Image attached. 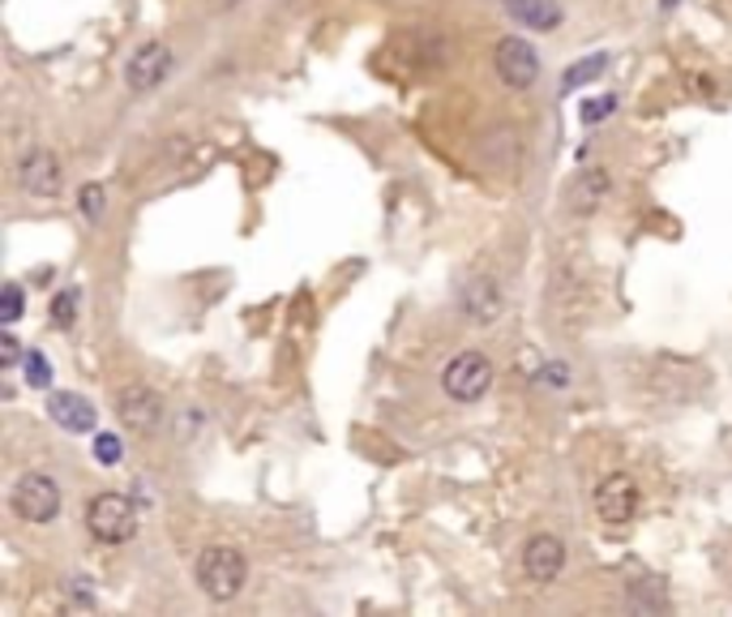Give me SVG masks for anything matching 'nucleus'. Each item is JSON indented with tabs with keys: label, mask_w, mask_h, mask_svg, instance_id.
I'll return each mask as SVG.
<instances>
[{
	"label": "nucleus",
	"mask_w": 732,
	"mask_h": 617,
	"mask_svg": "<svg viewBox=\"0 0 732 617\" xmlns=\"http://www.w3.org/2000/svg\"><path fill=\"white\" fill-rule=\"evenodd\" d=\"M194 579L210 601H236L244 592V583H248V562L232 545H210V549L197 554Z\"/></svg>",
	"instance_id": "obj_1"
},
{
	"label": "nucleus",
	"mask_w": 732,
	"mask_h": 617,
	"mask_svg": "<svg viewBox=\"0 0 732 617\" xmlns=\"http://www.w3.org/2000/svg\"><path fill=\"white\" fill-rule=\"evenodd\" d=\"M86 527L98 545H125L138 536V507L125 493H95L86 502Z\"/></svg>",
	"instance_id": "obj_2"
},
{
	"label": "nucleus",
	"mask_w": 732,
	"mask_h": 617,
	"mask_svg": "<svg viewBox=\"0 0 732 617\" xmlns=\"http://www.w3.org/2000/svg\"><path fill=\"white\" fill-rule=\"evenodd\" d=\"M492 377H497V369H492V360L485 352H458L441 373V391L454 404H476V399H485L492 391Z\"/></svg>",
	"instance_id": "obj_3"
},
{
	"label": "nucleus",
	"mask_w": 732,
	"mask_h": 617,
	"mask_svg": "<svg viewBox=\"0 0 732 617\" xmlns=\"http://www.w3.org/2000/svg\"><path fill=\"white\" fill-rule=\"evenodd\" d=\"M9 507H13L18 519H26V523H51V519L60 514V489H56V480L44 476V472H26V476L13 485Z\"/></svg>",
	"instance_id": "obj_4"
},
{
	"label": "nucleus",
	"mask_w": 732,
	"mask_h": 617,
	"mask_svg": "<svg viewBox=\"0 0 732 617\" xmlns=\"http://www.w3.org/2000/svg\"><path fill=\"white\" fill-rule=\"evenodd\" d=\"M492 69H497V78H501L510 91H527V86H536V78H539V56L527 39L506 35V39L497 44V51H492Z\"/></svg>",
	"instance_id": "obj_5"
},
{
	"label": "nucleus",
	"mask_w": 732,
	"mask_h": 617,
	"mask_svg": "<svg viewBox=\"0 0 732 617\" xmlns=\"http://www.w3.org/2000/svg\"><path fill=\"white\" fill-rule=\"evenodd\" d=\"M176 69V56L167 44H159V39H150L142 48L133 51L129 60H125V86L129 91H138V95H150L154 86H163L167 82V73Z\"/></svg>",
	"instance_id": "obj_6"
},
{
	"label": "nucleus",
	"mask_w": 732,
	"mask_h": 617,
	"mask_svg": "<svg viewBox=\"0 0 732 617\" xmlns=\"http://www.w3.org/2000/svg\"><path fill=\"white\" fill-rule=\"evenodd\" d=\"M163 399H159V391H150L147 382H133V386H125L120 395H116V416H120V424L129 429V433H154L159 424H163Z\"/></svg>",
	"instance_id": "obj_7"
},
{
	"label": "nucleus",
	"mask_w": 732,
	"mask_h": 617,
	"mask_svg": "<svg viewBox=\"0 0 732 617\" xmlns=\"http://www.w3.org/2000/svg\"><path fill=\"white\" fill-rule=\"evenodd\" d=\"M18 185H22L31 198H56V194L65 189V167H60L56 151L35 147V151L22 154V159H18Z\"/></svg>",
	"instance_id": "obj_8"
},
{
	"label": "nucleus",
	"mask_w": 732,
	"mask_h": 617,
	"mask_svg": "<svg viewBox=\"0 0 732 617\" xmlns=\"http://www.w3.org/2000/svg\"><path fill=\"white\" fill-rule=\"evenodd\" d=\"M638 485L635 476H626V472H613V476H604L600 485H595V514L604 519V523H630L638 514Z\"/></svg>",
	"instance_id": "obj_9"
},
{
	"label": "nucleus",
	"mask_w": 732,
	"mask_h": 617,
	"mask_svg": "<svg viewBox=\"0 0 732 617\" xmlns=\"http://www.w3.org/2000/svg\"><path fill=\"white\" fill-rule=\"evenodd\" d=\"M523 570H527L532 583H553V579L566 570V540L553 536V532L532 536L527 549H523Z\"/></svg>",
	"instance_id": "obj_10"
},
{
	"label": "nucleus",
	"mask_w": 732,
	"mask_h": 617,
	"mask_svg": "<svg viewBox=\"0 0 732 617\" xmlns=\"http://www.w3.org/2000/svg\"><path fill=\"white\" fill-rule=\"evenodd\" d=\"M458 308H463V317L467 322H497L501 317V308H506V296H501V288L488 279V275H476V279H467L463 283V296H458Z\"/></svg>",
	"instance_id": "obj_11"
},
{
	"label": "nucleus",
	"mask_w": 732,
	"mask_h": 617,
	"mask_svg": "<svg viewBox=\"0 0 732 617\" xmlns=\"http://www.w3.org/2000/svg\"><path fill=\"white\" fill-rule=\"evenodd\" d=\"M48 416L65 429V433H91L98 424V411L86 395L78 391H56L48 399Z\"/></svg>",
	"instance_id": "obj_12"
},
{
	"label": "nucleus",
	"mask_w": 732,
	"mask_h": 617,
	"mask_svg": "<svg viewBox=\"0 0 732 617\" xmlns=\"http://www.w3.org/2000/svg\"><path fill=\"white\" fill-rule=\"evenodd\" d=\"M608 189H613V181H608V172L604 167H586L574 176V185H570V194H566V202L574 214H595L604 198H608Z\"/></svg>",
	"instance_id": "obj_13"
},
{
	"label": "nucleus",
	"mask_w": 732,
	"mask_h": 617,
	"mask_svg": "<svg viewBox=\"0 0 732 617\" xmlns=\"http://www.w3.org/2000/svg\"><path fill=\"white\" fill-rule=\"evenodd\" d=\"M506 13L527 31H557L566 18L557 0H506Z\"/></svg>",
	"instance_id": "obj_14"
},
{
	"label": "nucleus",
	"mask_w": 732,
	"mask_h": 617,
	"mask_svg": "<svg viewBox=\"0 0 732 617\" xmlns=\"http://www.w3.org/2000/svg\"><path fill=\"white\" fill-rule=\"evenodd\" d=\"M608 69V51H595V56H586V60H579V65H570V73H566V91H579V86H586V82H595L600 73Z\"/></svg>",
	"instance_id": "obj_15"
},
{
	"label": "nucleus",
	"mask_w": 732,
	"mask_h": 617,
	"mask_svg": "<svg viewBox=\"0 0 732 617\" xmlns=\"http://www.w3.org/2000/svg\"><path fill=\"white\" fill-rule=\"evenodd\" d=\"M22 373H26L22 382H26L31 391H48V386H51V360L44 357L39 348H31V352L22 357Z\"/></svg>",
	"instance_id": "obj_16"
},
{
	"label": "nucleus",
	"mask_w": 732,
	"mask_h": 617,
	"mask_svg": "<svg viewBox=\"0 0 732 617\" xmlns=\"http://www.w3.org/2000/svg\"><path fill=\"white\" fill-rule=\"evenodd\" d=\"M78 210H82L86 223H103V214H107V194H103L98 181H91V185L78 189Z\"/></svg>",
	"instance_id": "obj_17"
},
{
	"label": "nucleus",
	"mask_w": 732,
	"mask_h": 617,
	"mask_svg": "<svg viewBox=\"0 0 732 617\" xmlns=\"http://www.w3.org/2000/svg\"><path fill=\"white\" fill-rule=\"evenodd\" d=\"M78 305H82V292H78V288H69V292H56V296H51V326L69 330V326L78 322Z\"/></svg>",
	"instance_id": "obj_18"
},
{
	"label": "nucleus",
	"mask_w": 732,
	"mask_h": 617,
	"mask_svg": "<svg viewBox=\"0 0 732 617\" xmlns=\"http://www.w3.org/2000/svg\"><path fill=\"white\" fill-rule=\"evenodd\" d=\"M613 112H617V95H600V100H583L579 120H583V125H600V120H608Z\"/></svg>",
	"instance_id": "obj_19"
},
{
	"label": "nucleus",
	"mask_w": 732,
	"mask_h": 617,
	"mask_svg": "<svg viewBox=\"0 0 732 617\" xmlns=\"http://www.w3.org/2000/svg\"><path fill=\"white\" fill-rule=\"evenodd\" d=\"M120 455H125L120 438H116V433H98L95 438V463H103V467H116Z\"/></svg>",
	"instance_id": "obj_20"
},
{
	"label": "nucleus",
	"mask_w": 732,
	"mask_h": 617,
	"mask_svg": "<svg viewBox=\"0 0 732 617\" xmlns=\"http://www.w3.org/2000/svg\"><path fill=\"white\" fill-rule=\"evenodd\" d=\"M22 308H26V292H22V283H4V308H0L4 326H13V322L22 317Z\"/></svg>",
	"instance_id": "obj_21"
},
{
	"label": "nucleus",
	"mask_w": 732,
	"mask_h": 617,
	"mask_svg": "<svg viewBox=\"0 0 732 617\" xmlns=\"http://www.w3.org/2000/svg\"><path fill=\"white\" fill-rule=\"evenodd\" d=\"M22 357H26V352H22V348H18V339L4 330V335H0V364H4V369H18Z\"/></svg>",
	"instance_id": "obj_22"
},
{
	"label": "nucleus",
	"mask_w": 732,
	"mask_h": 617,
	"mask_svg": "<svg viewBox=\"0 0 732 617\" xmlns=\"http://www.w3.org/2000/svg\"><path fill=\"white\" fill-rule=\"evenodd\" d=\"M539 382H553V386H570V364H544L539 369Z\"/></svg>",
	"instance_id": "obj_23"
}]
</instances>
